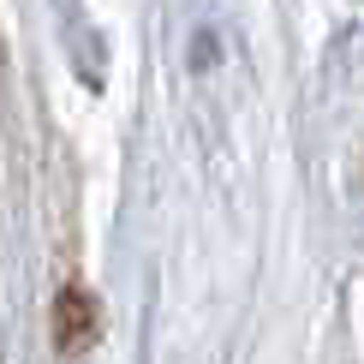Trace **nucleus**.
I'll list each match as a JSON object with an SVG mask.
<instances>
[{
  "mask_svg": "<svg viewBox=\"0 0 364 364\" xmlns=\"http://www.w3.org/2000/svg\"><path fill=\"white\" fill-rule=\"evenodd\" d=\"M54 341H60V353H84V346L96 341V299H90L84 287H66V293H60Z\"/></svg>",
  "mask_w": 364,
  "mask_h": 364,
  "instance_id": "nucleus-1",
  "label": "nucleus"
}]
</instances>
